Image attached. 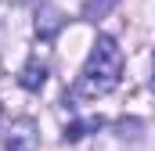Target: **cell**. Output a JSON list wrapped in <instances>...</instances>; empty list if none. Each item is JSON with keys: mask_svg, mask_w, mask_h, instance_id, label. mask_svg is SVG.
I'll return each instance as SVG.
<instances>
[{"mask_svg": "<svg viewBox=\"0 0 155 151\" xmlns=\"http://www.w3.org/2000/svg\"><path fill=\"white\" fill-rule=\"evenodd\" d=\"M119 79H123V50L112 36H97L87 65H83V76H79V94L105 97L119 86Z\"/></svg>", "mask_w": 155, "mask_h": 151, "instance_id": "cell-1", "label": "cell"}, {"mask_svg": "<svg viewBox=\"0 0 155 151\" xmlns=\"http://www.w3.org/2000/svg\"><path fill=\"white\" fill-rule=\"evenodd\" d=\"M4 148H7V151H36V122H33V119H18V122H11Z\"/></svg>", "mask_w": 155, "mask_h": 151, "instance_id": "cell-2", "label": "cell"}, {"mask_svg": "<svg viewBox=\"0 0 155 151\" xmlns=\"http://www.w3.org/2000/svg\"><path fill=\"white\" fill-rule=\"evenodd\" d=\"M18 83H22L25 90H40V86L47 83V61L29 58V61L22 65V72H18Z\"/></svg>", "mask_w": 155, "mask_h": 151, "instance_id": "cell-3", "label": "cell"}, {"mask_svg": "<svg viewBox=\"0 0 155 151\" xmlns=\"http://www.w3.org/2000/svg\"><path fill=\"white\" fill-rule=\"evenodd\" d=\"M94 126H101V122H69L65 126V140H79L87 130H94Z\"/></svg>", "mask_w": 155, "mask_h": 151, "instance_id": "cell-4", "label": "cell"}]
</instances>
